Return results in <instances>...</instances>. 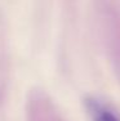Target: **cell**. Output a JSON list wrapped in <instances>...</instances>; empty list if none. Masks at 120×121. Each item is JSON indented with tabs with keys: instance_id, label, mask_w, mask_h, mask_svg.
<instances>
[{
	"instance_id": "cell-1",
	"label": "cell",
	"mask_w": 120,
	"mask_h": 121,
	"mask_svg": "<svg viewBox=\"0 0 120 121\" xmlns=\"http://www.w3.org/2000/svg\"><path fill=\"white\" fill-rule=\"evenodd\" d=\"M84 104L87 113L93 121H120L116 112L94 98H87Z\"/></svg>"
}]
</instances>
